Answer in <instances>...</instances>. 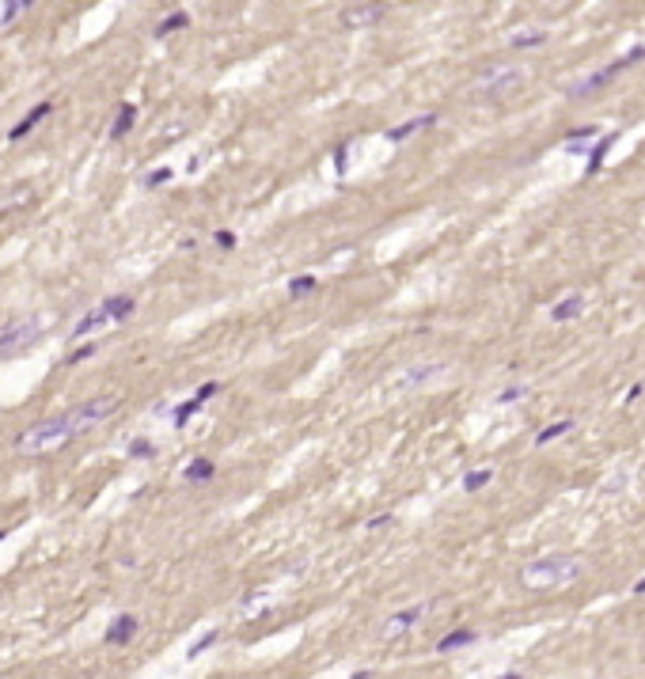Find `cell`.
Returning a JSON list of instances; mask_svg holds the SVG:
<instances>
[{"label":"cell","mask_w":645,"mask_h":679,"mask_svg":"<svg viewBox=\"0 0 645 679\" xmlns=\"http://www.w3.org/2000/svg\"><path fill=\"white\" fill-rule=\"evenodd\" d=\"M118 410V399H110V395H103V399H92V402H80V406L64 410L58 418H46V422L31 425V429L19 433V440H15V448L19 452H50V448H61V444L76 440V436L99 429V425H107L110 418H114Z\"/></svg>","instance_id":"1"},{"label":"cell","mask_w":645,"mask_h":679,"mask_svg":"<svg viewBox=\"0 0 645 679\" xmlns=\"http://www.w3.org/2000/svg\"><path fill=\"white\" fill-rule=\"evenodd\" d=\"M580 569H585V562L577 554H543L520 569V585L531 588V592H551V588L577 581Z\"/></svg>","instance_id":"2"},{"label":"cell","mask_w":645,"mask_h":679,"mask_svg":"<svg viewBox=\"0 0 645 679\" xmlns=\"http://www.w3.org/2000/svg\"><path fill=\"white\" fill-rule=\"evenodd\" d=\"M642 58H645V46H634L630 53H623V58H615L611 65L596 69L592 76H585L580 84H569V87H566V99H585V95H592V92H600V87H608L615 72H623V69H630V65H638Z\"/></svg>","instance_id":"3"},{"label":"cell","mask_w":645,"mask_h":679,"mask_svg":"<svg viewBox=\"0 0 645 679\" xmlns=\"http://www.w3.org/2000/svg\"><path fill=\"white\" fill-rule=\"evenodd\" d=\"M520 84H524V69H516V65H494V69H486L474 80V92L486 95V99H501V95L516 92Z\"/></svg>","instance_id":"4"},{"label":"cell","mask_w":645,"mask_h":679,"mask_svg":"<svg viewBox=\"0 0 645 679\" xmlns=\"http://www.w3.org/2000/svg\"><path fill=\"white\" fill-rule=\"evenodd\" d=\"M42 334V323L38 319H12L0 327V357H12V353L27 350L35 338Z\"/></svg>","instance_id":"5"},{"label":"cell","mask_w":645,"mask_h":679,"mask_svg":"<svg viewBox=\"0 0 645 679\" xmlns=\"http://www.w3.org/2000/svg\"><path fill=\"white\" fill-rule=\"evenodd\" d=\"M50 114H53V103H38L35 110H27V114H23L19 122H15L12 129H8V141H23V137H27L31 129H35L38 122H46V118H50Z\"/></svg>","instance_id":"6"},{"label":"cell","mask_w":645,"mask_h":679,"mask_svg":"<svg viewBox=\"0 0 645 679\" xmlns=\"http://www.w3.org/2000/svg\"><path fill=\"white\" fill-rule=\"evenodd\" d=\"M137 615H118L114 622H110V630L103 634V642L107 645H126V642H133V634H137Z\"/></svg>","instance_id":"7"},{"label":"cell","mask_w":645,"mask_h":679,"mask_svg":"<svg viewBox=\"0 0 645 679\" xmlns=\"http://www.w3.org/2000/svg\"><path fill=\"white\" fill-rule=\"evenodd\" d=\"M445 372V365L440 361H433V365H414L406 372H399V387H418V384H429L433 376H440Z\"/></svg>","instance_id":"8"},{"label":"cell","mask_w":645,"mask_h":679,"mask_svg":"<svg viewBox=\"0 0 645 679\" xmlns=\"http://www.w3.org/2000/svg\"><path fill=\"white\" fill-rule=\"evenodd\" d=\"M422 611H425V603H414V608H406V611H399V615H391L384 622V637H395V634H402V630H410L418 619H422Z\"/></svg>","instance_id":"9"},{"label":"cell","mask_w":645,"mask_h":679,"mask_svg":"<svg viewBox=\"0 0 645 679\" xmlns=\"http://www.w3.org/2000/svg\"><path fill=\"white\" fill-rule=\"evenodd\" d=\"M580 311H585V296L574 293V296H566V300L554 304V308H551V319H554V323H574V319H580Z\"/></svg>","instance_id":"10"},{"label":"cell","mask_w":645,"mask_h":679,"mask_svg":"<svg viewBox=\"0 0 645 679\" xmlns=\"http://www.w3.org/2000/svg\"><path fill=\"white\" fill-rule=\"evenodd\" d=\"M429 126H437V114H422V118H410V122H402V126L387 129V141H391V144H399V141H406L410 133H418V129H429Z\"/></svg>","instance_id":"11"},{"label":"cell","mask_w":645,"mask_h":679,"mask_svg":"<svg viewBox=\"0 0 645 679\" xmlns=\"http://www.w3.org/2000/svg\"><path fill=\"white\" fill-rule=\"evenodd\" d=\"M479 642V634H474L471 626H463V630H452V634H445L437 642V653H456V649H463V645H474Z\"/></svg>","instance_id":"12"},{"label":"cell","mask_w":645,"mask_h":679,"mask_svg":"<svg viewBox=\"0 0 645 679\" xmlns=\"http://www.w3.org/2000/svg\"><path fill=\"white\" fill-rule=\"evenodd\" d=\"M615 141H619V133H603L600 144H596V148H588V175H596L603 167V160H608V152L615 148Z\"/></svg>","instance_id":"13"},{"label":"cell","mask_w":645,"mask_h":679,"mask_svg":"<svg viewBox=\"0 0 645 679\" xmlns=\"http://www.w3.org/2000/svg\"><path fill=\"white\" fill-rule=\"evenodd\" d=\"M133 126H137V107H133V103H122V107H118L114 126H110V141H122Z\"/></svg>","instance_id":"14"},{"label":"cell","mask_w":645,"mask_h":679,"mask_svg":"<svg viewBox=\"0 0 645 679\" xmlns=\"http://www.w3.org/2000/svg\"><path fill=\"white\" fill-rule=\"evenodd\" d=\"M547 42V31L543 27H528V31H516L509 38V50H535V46Z\"/></svg>","instance_id":"15"},{"label":"cell","mask_w":645,"mask_h":679,"mask_svg":"<svg viewBox=\"0 0 645 679\" xmlns=\"http://www.w3.org/2000/svg\"><path fill=\"white\" fill-rule=\"evenodd\" d=\"M213 474H216V467H213V459H205V456L190 459V463L182 467V479L187 482H209Z\"/></svg>","instance_id":"16"},{"label":"cell","mask_w":645,"mask_h":679,"mask_svg":"<svg viewBox=\"0 0 645 679\" xmlns=\"http://www.w3.org/2000/svg\"><path fill=\"white\" fill-rule=\"evenodd\" d=\"M133 296H107L103 300V311L110 315V323H126V315H133Z\"/></svg>","instance_id":"17"},{"label":"cell","mask_w":645,"mask_h":679,"mask_svg":"<svg viewBox=\"0 0 645 679\" xmlns=\"http://www.w3.org/2000/svg\"><path fill=\"white\" fill-rule=\"evenodd\" d=\"M107 323H110V315H107V311H103V304H99V308H95V311H87V315H84V319H80V323H76V338H87V334H92V330H99V327H107Z\"/></svg>","instance_id":"18"},{"label":"cell","mask_w":645,"mask_h":679,"mask_svg":"<svg viewBox=\"0 0 645 679\" xmlns=\"http://www.w3.org/2000/svg\"><path fill=\"white\" fill-rule=\"evenodd\" d=\"M384 15L380 4H368V8H353V12H345V27H361V23H376Z\"/></svg>","instance_id":"19"},{"label":"cell","mask_w":645,"mask_h":679,"mask_svg":"<svg viewBox=\"0 0 645 679\" xmlns=\"http://www.w3.org/2000/svg\"><path fill=\"white\" fill-rule=\"evenodd\" d=\"M569 429H574V418H558V422H551L547 429H539L535 444H551V440H558V436H566Z\"/></svg>","instance_id":"20"},{"label":"cell","mask_w":645,"mask_h":679,"mask_svg":"<svg viewBox=\"0 0 645 679\" xmlns=\"http://www.w3.org/2000/svg\"><path fill=\"white\" fill-rule=\"evenodd\" d=\"M182 27H190V12H171L156 27V38H167V35H175V31H182Z\"/></svg>","instance_id":"21"},{"label":"cell","mask_w":645,"mask_h":679,"mask_svg":"<svg viewBox=\"0 0 645 679\" xmlns=\"http://www.w3.org/2000/svg\"><path fill=\"white\" fill-rule=\"evenodd\" d=\"M319 289V277L316 273H296L293 281H289V296H308Z\"/></svg>","instance_id":"22"},{"label":"cell","mask_w":645,"mask_h":679,"mask_svg":"<svg viewBox=\"0 0 645 679\" xmlns=\"http://www.w3.org/2000/svg\"><path fill=\"white\" fill-rule=\"evenodd\" d=\"M490 479H494V471H490V467H479V471L463 474V490L467 494H479L482 486H490Z\"/></svg>","instance_id":"23"},{"label":"cell","mask_w":645,"mask_h":679,"mask_svg":"<svg viewBox=\"0 0 645 679\" xmlns=\"http://www.w3.org/2000/svg\"><path fill=\"white\" fill-rule=\"evenodd\" d=\"M198 410H201V402H194V399H187V402H179V406H175V410H171V422H175V429H182V425H187V422H190V418H194V414H198Z\"/></svg>","instance_id":"24"},{"label":"cell","mask_w":645,"mask_h":679,"mask_svg":"<svg viewBox=\"0 0 645 679\" xmlns=\"http://www.w3.org/2000/svg\"><path fill=\"white\" fill-rule=\"evenodd\" d=\"M129 459H156V444H152L148 436H137V440L129 444Z\"/></svg>","instance_id":"25"},{"label":"cell","mask_w":645,"mask_h":679,"mask_svg":"<svg viewBox=\"0 0 645 679\" xmlns=\"http://www.w3.org/2000/svg\"><path fill=\"white\" fill-rule=\"evenodd\" d=\"M216 642H221V630H205V634H201L198 642H194L190 649H187V657H201V653H205V649H213Z\"/></svg>","instance_id":"26"},{"label":"cell","mask_w":645,"mask_h":679,"mask_svg":"<svg viewBox=\"0 0 645 679\" xmlns=\"http://www.w3.org/2000/svg\"><path fill=\"white\" fill-rule=\"evenodd\" d=\"M524 395H528V384H513V387H505V391H497V402L509 406V402H520Z\"/></svg>","instance_id":"27"},{"label":"cell","mask_w":645,"mask_h":679,"mask_svg":"<svg viewBox=\"0 0 645 679\" xmlns=\"http://www.w3.org/2000/svg\"><path fill=\"white\" fill-rule=\"evenodd\" d=\"M334 171H338V175L350 171V141H342V144L334 148Z\"/></svg>","instance_id":"28"},{"label":"cell","mask_w":645,"mask_h":679,"mask_svg":"<svg viewBox=\"0 0 645 679\" xmlns=\"http://www.w3.org/2000/svg\"><path fill=\"white\" fill-rule=\"evenodd\" d=\"M171 179H175L171 167H156V171H152L148 179H144V186H148V190H156V186H164V182H171Z\"/></svg>","instance_id":"29"},{"label":"cell","mask_w":645,"mask_h":679,"mask_svg":"<svg viewBox=\"0 0 645 679\" xmlns=\"http://www.w3.org/2000/svg\"><path fill=\"white\" fill-rule=\"evenodd\" d=\"M221 387H224V384H216V379H209V384H201V387H198V395H194V402H209V399H213V395H221Z\"/></svg>","instance_id":"30"},{"label":"cell","mask_w":645,"mask_h":679,"mask_svg":"<svg viewBox=\"0 0 645 679\" xmlns=\"http://www.w3.org/2000/svg\"><path fill=\"white\" fill-rule=\"evenodd\" d=\"M23 8H27V4H23V0H8V4H4V8H0V23H12V19H15V15H19V12H23Z\"/></svg>","instance_id":"31"},{"label":"cell","mask_w":645,"mask_h":679,"mask_svg":"<svg viewBox=\"0 0 645 679\" xmlns=\"http://www.w3.org/2000/svg\"><path fill=\"white\" fill-rule=\"evenodd\" d=\"M87 357H95V345H80V350L69 357V365H80V361H87Z\"/></svg>","instance_id":"32"},{"label":"cell","mask_w":645,"mask_h":679,"mask_svg":"<svg viewBox=\"0 0 645 679\" xmlns=\"http://www.w3.org/2000/svg\"><path fill=\"white\" fill-rule=\"evenodd\" d=\"M387 524H391V513H380V516H372V520H368V531H376V528H387Z\"/></svg>","instance_id":"33"},{"label":"cell","mask_w":645,"mask_h":679,"mask_svg":"<svg viewBox=\"0 0 645 679\" xmlns=\"http://www.w3.org/2000/svg\"><path fill=\"white\" fill-rule=\"evenodd\" d=\"M216 243H221L224 250H232V247H236V236H232V232H216Z\"/></svg>","instance_id":"34"},{"label":"cell","mask_w":645,"mask_h":679,"mask_svg":"<svg viewBox=\"0 0 645 679\" xmlns=\"http://www.w3.org/2000/svg\"><path fill=\"white\" fill-rule=\"evenodd\" d=\"M634 596H645V577L638 581V585H634Z\"/></svg>","instance_id":"35"},{"label":"cell","mask_w":645,"mask_h":679,"mask_svg":"<svg viewBox=\"0 0 645 679\" xmlns=\"http://www.w3.org/2000/svg\"><path fill=\"white\" fill-rule=\"evenodd\" d=\"M501 679H520V676H501Z\"/></svg>","instance_id":"36"}]
</instances>
